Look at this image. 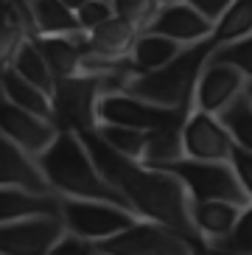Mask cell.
Instances as JSON below:
<instances>
[{"label":"cell","mask_w":252,"mask_h":255,"mask_svg":"<svg viewBox=\"0 0 252 255\" xmlns=\"http://www.w3.org/2000/svg\"><path fill=\"white\" fill-rule=\"evenodd\" d=\"M227 165L233 168L236 180L244 185V191L252 194V149H244V146H236L233 143L230 157H227Z\"/></svg>","instance_id":"30"},{"label":"cell","mask_w":252,"mask_h":255,"mask_svg":"<svg viewBox=\"0 0 252 255\" xmlns=\"http://www.w3.org/2000/svg\"><path fill=\"white\" fill-rule=\"evenodd\" d=\"M76 135L82 137L84 149H87L90 160L96 163L98 174L124 196V202L129 205L134 216L157 222V225L179 233L191 247L199 244L202 239L196 236V230L191 225L185 188L179 185L168 171L115 154L93 129L90 132H76Z\"/></svg>","instance_id":"1"},{"label":"cell","mask_w":252,"mask_h":255,"mask_svg":"<svg viewBox=\"0 0 252 255\" xmlns=\"http://www.w3.org/2000/svg\"><path fill=\"white\" fill-rule=\"evenodd\" d=\"M185 3L193 8V11H196V14H202L210 25H213L216 20H219V17L230 8L233 0H185Z\"/></svg>","instance_id":"32"},{"label":"cell","mask_w":252,"mask_h":255,"mask_svg":"<svg viewBox=\"0 0 252 255\" xmlns=\"http://www.w3.org/2000/svg\"><path fill=\"white\" fill-rule=\"evenodd\" d=\"M110 17H115L110 0H87L82 8H76V20H79V28H82L84 34H87L90 28L101 25L104 20H110Z\"/></svg>","instance_id":"29"},{"label":"cell","mask_w":252,"mask_h":255,"mask_svg":"<svg viewBox=\"0 0 252 255\" xmlns=\"http://www.w3.org/2000/svg\"><path fill=\"white\" fill-rule=\"evenodd\" d=\"M48 255H104V253L98 250L96 241H87V239H79V236L65 233V236L51 247Z\"/></svg>","instance_id":"31"},{"label":"cell","mask_w":252,"mask_h":255,"mask_svg":"<svg viewBox=\"0 0 252 255\" xmlns=\"http://www.w3.org/2000/svg\"><path fill=\"white\" fill-rule=\"evenodd\" d=\"M8 68L14 70L20 79H25L28 84H34V87H39V90L45 93V96L51 98V90H53V73L51 68H48V62L42 59V53L37 51V45H34V39H25L20 48H17L14 59H11V65Z\"/></svg>","instance_id":"24"},{"label":"cell","mask_w":252,"mask_h":255,"mask_svg":"<svg viewBox=\"0 0 252 255\" xmlns=\"http://www.w3.org/2000/svg\"><path fill=\"white\" fill-rule=\"evenodd\" d=\"M179 140H182V157H191V160L227 163L230 149H233L230 135L222 129L216 115H208L202 110H193V107L185 115V121H182Z\"/></svg>","instance_id":"11"},{"label":"cell","mask_w":252,"mask_h":255,"mask_svg":"<svg viewBox=\"0 0 252 255\" xmlns=\"http://www.w3.org/2000/svg\"><path fill=\"white\" fill-rule=\"evenodd\" d=\"M191 113V107H179V110H165V107H154L143 101V98L132 96L126 90H110L98 96L96 104V121L98 127H124V129H140V132H151L160 127H171V124H182L185 115Z\"/></svg>","instance_id":"6"},{"label":"cell","mask_w":252,"mask_h":255,"mask_svg":"<svg viewBox=\"0 0 252 255\" xmlns=\"http://www.w3.org/2000/svg\"><path fill=\"white\" fill-rule=\"evenodd\" d=\"M31 37V23L14 0H0V73L11 65L17 48Z\"/></svg>","instance_id":"21"},{"label":"cell","mask_w":252,"mask_h":255,"mask_svg":"<svg viewBox=\"0 0 252 255\" xmlns=\"http://www.w3.org/2000/svg\"><path fill=\"white\" fill-rule=\"evenodd\" d=\"M65 236L59 213H42L0 225V255H48Z\"/></svg>","instance_id":"9"},{"label":"cell","mask_w":252,"mask_h":255,"mask_svg":"<svg viewBox=\"0 0 252 255\" xmlns=\"http://www.w3.org/2000/svg\"><path fill=\"white\" fill-rule=\"evenodd\" d=\"M42 213H59V196L28 194L20 188H0V225Z\"/></svg>","instance_id":"20"},{"label":"cell","mask_w":252,"mask_h":255,"mask_svg":"<svg viewBox=\"0 0 252 255\" xmlns=\"http://www.w3.org/2000/svg\"><path fill=\"white\" fill-rule=\"evenodd\" d=\"M37 165L45 182L56 196L65 199H96V202H112L129 210L124 196L98 174L96 163L90 160L82 137L76 132H56L51 146L37 154Z\"/></svg>","instance_id":"2"},{"label":"cell","mask_w":252,"mask_h":255,"mask_svg":"<svg viewBox=\"0 0 252 255\" xmlns=\"http://www.w3.org/2000/svg\"><path fill=\"white\" fill-rule=\"evenodd\" d=\"M137 34L140 31L132 23H126L121 17H110L101 25L87 31V53L101 56V59H126Z\"/></svg>","instance_id":"17"},{"label":"cell","mask_w":252,"mask_h":255,"mask_svg":"<svg viewBox=\"0 0 252 255\" xmlns=\"http://www.w3.org/2000/svg\"><path fill=\"white\" fill-rule=\"evenodd\" d=\"M0 188H20V191H28V194L56 196L45 182L37 165V157L25 154L20 146H14L3 135H0Z\"/></svg>","instance_id":"14"},{"label":"cell","mask_w":252,"mask_h":255,"mask_svg":"<svg viewBox=\"0 0 252 255\" xmlns=\"http://www.w3.org/2000/svg\"><path fill=\"white\" fill-rule=\"evenodd\" d=\"M247 208L233 202H222V199H208V202H191L188 199V213H191V225L196 230V236L202 239V244L216 241L227 236L236 227V222L241 219Z\"/></svg>","instance_id":"16"},{"label":"cell","mask_w":252,"mask_h":255,"mask_svg":"<svg viewBox=\"0 0 252 255\" xmlns=\"http://www.w3.org/2000/svg\"><path fill=\"white\" fill-rule=\"evenodd\" d=\"M59 219L65 225V233L87 241H104L137 222L132 210L121 205L96 202V199H65V196H59Z\"/></svg>","instance_id":"7"},{"label":"cell","mask_w":252,"mask_h":255,"mask_svg":"<svg viewBox=\"0 0 252 255\" xmlns=\"http://www.w3.org/2000/svg\"><path fill=\"white\" fill-rule=\"evenodd\" d=\"M110 6L115 11V17H121L126 23H132L137 31H143L148 25V20L157 14L160 0H110Z\"/></svg>","instance_id":"28"},{"label":"cell","mask_w":252,"mask_h":255,"mask_svg":"<svg viewBox=\"0 0 252 255\" xmlns=\"http://www.w3.org/2000/svg\"><path fill=\"white\" fill-rule=\"evenodd\" d=\"M160 3H168V0H160Z\"/></svg>","instance_id":"34"},{"label":"cell","mask_w":252,"mask_h":255,"mask_svg":"<svg viewBox=\"0 0 252 255\" xmlns=\"http://www.w3.org/2000/svg\"><path fill=\"white\" fill-rule=\"evenodd\" d=\"M28 20H31V37H62L76 34L79 20L62 0H28Z\"/></svg>","instance_id":"18"},{"label":"cell","mask_w":252,"mask_h":255,"mask_svg":"<svg viewBox=\"0 0 252 255\" xmlns=\"http://www.w3.org/2000/svg\"><path fill=\"white\" fill-rule=\"evenodd\" d=\"M247 87H252V76L241 73V70L230 68V65H219V62L205 59L196 82H193L191 104H193V110L216 115Z\"/></svg>","instance_id":"10"},{"label":"cell","mask_w":252,"mask_h":255,"mask_svg":"<svg viewBox=\"0 0 252 255\" xmlns=\"http://www.w3.org/2000/svg\"><path fill=\"white\" fill-rule=\"evenodd\" d=\"M216 121L222 124V129L236 146L252 149V87L241 90L224 110H219Z\"/></svg>","instance_id":"23"},{"label":"cell","mask_w":252,"mask_h":255,"mask_svg":"<svg viewBox=\"0 0 252 255\" xmlns=\"http://www.w3.org/2000/svg\"><path fill=\"white\" fill-rule=\"evenodd\" d=\"M151 168L168 171L179 185L185 188L191 202H208V199H222L241 208H252V194L244 191V185L236 180V174L227 163H213V160H191L177 157L171 163H160Z\"/></svg>","instance_id":"5"},{"label":"cell","mask_w":252,"mask_h":255,"mask_svg":"<svg viewBox=\"0 0 252 255\" xmlns=\"http://www.w3.org/2000/svg\"><path fill=\"white\" fill-rule=\"evenodd\" d=\"M34 45L48 62L53 79H67V76L82 73V59L87 56V34L76 31V34H62V37H37L34 34Z\"/></svg>","instance_id":"15"},{"label":"cell","mask_w":252,"mask_h":255,"mask_svg":"<svg viewBox=\"0 0 252 255\" xmlns=\"http://www.w3.org/2000/svg\"><path fill=\"white\" fill-rule=\"evenodd\" d=\"M213 48H216V42L210 37L196 42V45H185L160 70L129 76L121 90L132 93V96L143 98V101H148L154 107H165V110L193 107L191 104L193 82H196V76H199L202 65H205V59H208V53Z\"/></svg>","instance_id":"3"},{"label":"cell","mask_w":252,"mask_h":255,"mask_svg":"<svg viewBox=\"0 0 252 255\" xmlns=\"http://www.w3.org/2000/svg\"><path fill=\"white\" fill-rule=\"evenodd\" d=\"M143 31L168 37L179 45H196V42L210 37L213 25L202 14H196L185 0H168V3H160L157 14L148 20V25Z\"/></svg>","instance_id":"13"},{"label":"cell","mask_w":252,"mask_h":255,"mask_svg":"<svg viewBox=\"0 0 252 255\" xmlns=\"http://www.w3.org/2000/svg\"><path fill=\"white\" fill-rule=\"evenodd\" d=\"M56 132L59 129L53 127V121L25 113L20 107L8 104L6 98H0V135L11 140L14 146H20L25 154H31V157L42 154L56 137Z\"/></svg>","instance_id":"12"},{"label":"cell","mask_w":252,"mask_h":255,"mask_svg":"<svg viewBox=\"0 0 252 255\" xmlns=\"http://www.w3.org/2000/svg\"><path fill=\"white\" fill-rule=\"evenodd\" d=\"M208 62L230 65V68H236V70H241V73L252 76V34L216 45L213 51L208 53Z\"/></svg>","instance_id":"27"},{"label":"cell","mask_w":252,"mask_h":255,"mask_svg":"<svg viewBox=\"0 0 252 255\" xmlns=\"http://www.w3.org/2000/svg\"><path fill=\"white\" fill-rule=\"evenodd\" d=\"M96 244L104 255H193V247L179 233L148 219H137L126 230Z\"/></svg>","instance_id":"8"},{"label":"cell","mask_w":252,"mask_h":255,"mask_svg":"<svg viewBox=\"0 0 252 255\" xmlns=\"http://www.w3.org/2000/svg\"><path fill=\"white\" fill-rule=\"evenodd\" d=\"M182 48L185 45H179V42H174V39H168V37L140 31L137 39H134L132 51H129V68H132V76L160 70L163 65H168Z\"/></svg>","instance_id":"19"},{"label":"cell","mask_w":252,"mask_h":255,"mask_svg":"<svg viewBox=\"0 0 252 255\" xmlns=\"http://www.w3.org/2000/svg\"><path fill=\"white\" fill-rule=\"evenodd\" d=\"M14 3H17V6L22 8V14L28 17V0H14ZM28 23H31V20H28Z\"/></svg>","instance_id":"33"},{"label":"cell","mask_w":252,"mask_h":255,"mask_svg":"<svg viewBox=\"0 0 252 255\" xmlns=\"http://www.w3.org/2000/svg\"><path fill=\"white\" fill-rule=\"evenodd\" d=\"M252 34V0H233L230 8L213 23L210 39L216 45Z\"/></svg>","instance_id":"25"},{"label":"cell","mask_w":252,"mask_h":255,"mask_svg":"<svg viewBox=\"0 0 252 255\" xmlns=\"http://www.w3.org/2000/svg\"><path fill=\"white\" fill-rule=\"evenodd\" d=\"M0 98H6L8 104L20 107L25 113H34L39 118L51 121V98L45 96L39 87H34L25 79H20L11 68H6L0 73Z\"/></svg>","instance_id":"22"},{"label":"cell","mask_w":252,"mask_h":255,"mask_svg":"<svg viewBox=\"0 0 252 255\" xmlns=\"http://www.w3.org/2000/svg\"><path fill=\"white\" fill-rule=\"evenodd\" d=\"M126 79L101 73H76L56 79L51 90V121L59 132H90L98 127L96 104L101 93L121 90Z\"/></svg>","instance_id":"4"},{"label":"cell","mask_w":252,"mask_h":255,"mask_svg":"<svg viewBox=\"0 0 252 255\" xmlns=\"http://www.w3.org/2000/svg\"><path fill=\"white\" fill-rule=\"evenodd\" d=\"M101 140L110 146L115 154L121 157H129V160H140L143 154V146H146V137L148 132H140V129H124V127H96L93 129Z\"/></svg>","instance_id":"26"}]
</instances>
